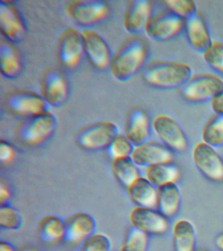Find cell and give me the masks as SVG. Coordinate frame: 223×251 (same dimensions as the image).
<instances>
[{
  "label": "cell",
  "mask_w": 223,
  "mask_h": 251,
  "mask_svg": "<svg viewBox=\"0 0 223 251\" xmlns=\"http://www.w3.org/2000/svg\"><path fill=\"white\" fill-rule=\"evenodd\" d=\"M132 226L152 236L167 234L170 228L168 218L155 207H135L129 215Z\"/></svg>",
  "instance_id": "cell-13"
},
{
  "label": "cell",
  "mask_w": 223,
  "mask_h": 251,
  "mask_svg": "<svg viewBox=\"0 0 223 251\" xmlns=\"http://www.w3.org/2000/svg\"><path fill=\"white\" fill-rule=\"evenodd\" d=\"M210 103L211 109L215 114L223 115V92L215 96Z\"/></svg>",
  "instance_id": "cell-36"
},
{
  "label": "cell",
  "mask_w": 223,
  "mask_h": 251,
  "mask_svg": "<svg viewBox=\"0 0 223 251\" xmlns=\"http://www.w3.org/2000/svg\"><path fill=\"white\" fill-rule=\"evenodd\" d=\"M132 160L140 168H149L162 163L173 162L174 152L161 142L148 141L135 147Z\"/></svg>",
  "instance_id": "cell-18"
},
{
  "label": "cell",
  "mask_w": 223,
  "mask_h": 251,
  "mask_svg": "<svg viewBox=\"0 0 223 251\" xmlns=\"http://www.w3.org/2000/svg\"><path fill=\"white\" fill-rule=\"evenodd\" d=\"M10 198V190L6 184L1 182L0 184V203H1V205L9 203Z\"/></svg>",
  "instance_id": "cell-37"
},
{
  "label": "cell",
  "mask_w": 223,
  "mask_h": 251,
  "mask_svg": "<svg viewBox=\"0 0 223 251\" xmlns=\"http://www.w3.org/2000/svg\"><path fill=\"white\" fill-rule=\"evenodd\" d=\"M40 94L50 107H62L69 99L70 88L67 78L59 70L47 71L41 79Z\"/></svg>",
  "instance_id": "cell-14"
},
{
  "label": "cell",
  "mask_w": 223,
  "mask_h": 251,
  "mask_svg": "<svg viewBox=\"0 0 223 251\" xmlns=\"http://www.w3.org/2000/svg\"><path fill=\"white\" fill-rule=\"evenodd\" d=\"M0 32L5 40L13 44L22 42L26 36V22L13 1H0Z\"/></svg>",
  "instance_id": "cell-12"
},
{
  "label": "cell",
  "mask_w": 223,
  "mask_h": 251,
  "mask_svg": "<svg viewBox=\"0 0 223 251\" xmlns=\"http://www.w3.org/2000/svg\"><path fill=\"white\" fill-rule=\"evenodd\" d=\"M135 146L130 142L124 133H119L113 139L107 149V154L111 159L131 157Z\"/></svg>",
  "instance_id": "cell-31"
},
{
  "label": "cell",
  "mask_w": 223,
  "mask_h": 251,
  "mask_svg": "<svg viewBox=\"0 0 223 251\" xmlns=\"http://www.w3.org/2000/svg\"><path fill=\"white\" fill-rule=\"evenodd\" d=\"M172 235L173 251H197V230L189 220L176 221L172 226Z\"/></svg>",
  "instance_id": "cell-21"
},
{
  "label": "cell",
  "mask_w": 223,
  "mask_h": 251,
  "mask_svg": "<svg viewBox=\"0 0 223 251\" xmlns=\"http://www.w3.org/2000/svg\"><path fill=\"white\" fill-rule=\"evenodd\" d=\"M82 35L85 56L90 64L99 70L108 69L113 54L106 40L94 29H86Z\"/></svg>",
  "instance_id": "cell-15"
},
{
  "label": "cell",
  "mask_w": 223,
  "mask_h": 251,
  "mask_svg": "<svg viewBox=\"0 0 223 251\" xmlns=\"http://www.w3.org/2000/svg\"><path fill=\"white\" fill-rule=\"evenodd\" d=\"M19 251H40L38 249L35 248L34 247H24Z\"/></svg>",
  "instance_id": "cell-40"
},
{
  "label": "cell",
  "mask_w": 223,
  "mask_h": 251,
  "mask_svg": "<svg viewBox=\"0 0 223 251\" xmlns=\"http://www.w3.org/2000/svg\"><path fill=\"white\" fill-rule=\"evenodd\" d=\"M68 19L81 27H91L108 18L110 7L101 0H72L64 6Z\"/></svg>",
  "instance_id": "cell-5"
},
{
  "label": "cell",
  "mask_w": 223,
  "mask_h": 251,
  "mask_svg": "<svg viewBox=\"0 0 223 251\" xmlns=\"http://www.w3.org/2000/svg\"><path fill=\"white\" fill-rule=\"evenodd\" d=\"M58 62L68 70H75L81 64L85 56L82 32L69 27L59 35L56 43Z\"/></svg>",
  "instance_id": "cell-9"
},
{
  "label": "cell",
  "mask_w": 223,
  "mask_h": 251,
  "mask_svg": "<svg viewBox=\"0 0 223 251\" xmlns=\"http://www.w3.org/2000/svg\"><path fill=\"white\" fill-rule=\"evenodd\" d=\"M65 221L57 215L44 216L39 221L38 234L46 244L56 245L65 238Z\"/></svg>",
  "instance_id": "cell-25"
},
{
  "label": "cell",
  "mask_w": 223,
  "mask_h": 251,
  "mask_svg": "<svg viewBox=\"0 0 223 251\" xmlns=\"http://www.w3.org/2000/svg\"><path fill=\"white\" fill-rule=\"evenodd\" d=\"M183 31L190 46L203 54L213 41L205 20L199 12L184 21Z\"/></svg>",
  "instance_id": "cell-20"
},
{
  "label": "cell",
  "mask_w": 223,
  "mask_h": 251,
  "mask_svg": "<svg viewBox=\"0 0 223 251\" xmlns=\"http://www.w3.org/2000/svg\"><path fill=\"white\" fill-rule=\"evenodd\" d=\"M0 251H17L15 245L8 241H1Z\"/></svg>",
  "instance_id": "cell-39"
},
{
  "label": "cell",
  "mask_w": 223,
  "mask_h": 251,
  "mask_svg": "<svg viewBox=\"0 0 223 251\" xmlns=\"http://www.w3.org/2000/svg\"><path fill=\"white\" fill-rule=\"evenodd\" d=\"M5 107L10 113L25 118L50 111L40 94L29 90H13L5 98Z\"/></svg>",
  "instance_id": "cell-11"
},
{
  "label": "cell",
  "mask_w": 223,
  "mask_h": 251,
  "mask_svg": "<svg viewBox=\"0 0 223 251\" xmlns=\"http://www.w3.org/2000/svg\"><path fill=\"white\" fill-rule=\"evenodd\" d=\"M15 151L14 148L8 141L1 139L0 142V160L3 164L10 163L14 158Z\"/></svg>",
  "instance_id": "cell-35"
},
{
  "label": "cell",
  "mask_w": 223,
  "mask_h": 251,
  "mask_svg": "<svg viewBox=\"0 0 223 251\" xmlns=\"http://www.w3.org/2000/svg\"><path fill=\"white\" fill-rule=\"evenodd\" d=\"M149 56L148 44L140 36H131L113 53L109 70L117 81L128 82L146 67Z\"/></svg>",
  "instance_id": "cell-1"
},
{
  "label": "cell",
  "mask_w": 223,
  "mask_h": 251,
  "mask_svg": "<svg viewBox=\"0 0 223 251\" xmlns=\"http://www.w3.org/2000/svg\"><path fill=\"white\" fill-rule=\"evenodd\" d=\"M14 44L4 39L0 43V72L7 79H15L22 74L23 61Z\"/></svg>",
  "instance_id": "cell-23"
},
{
  "label": "cell",
  "mask_w": 223,
  "mask_h": 251,
  "mask_svg": "<svg viewBox=\"0 0 223 251\" xmlns=\"http://www.w3.org/2000/svg\"><path fill=\"white\" fill-rule=\"evenodd\" d=\"M192 75L189 65L173 60L152 61L142 72L143 80L148 85L160 90H179Z\"/></svg>",
  "instance_id": "cell-2"
},
{
  "label": "cell",
  "mask_w": 223,
  "mask_h": 251,
  "mask_svg": "<svg viewBox=\"0 0 223 251\" xmlns=\"http://www.w3.org/2000/svg\"><path fill=\"white\" fill-rule=\"evenodd\" d=\"M214 246L218 251H223V231L217 233L215 237Z\"/></svg>",
  "instance_id": "cell-38"
},
{
  "label": "cell",
  "mask_w": 223,
  "mask_h": 251,
  "mask_svg": "<svg viewBox=\"0 0 223 251\" xmlns=\"http://www.w3.org/2000/svg\"><path fill=\"white\" fill-rule=\"evenodd\" d=\"M25 225V217L17 208L7 203L0 207V226L7 230H19Z\"/></svg>",
  "instance_id": "cell-30"
},
{
  "label": "cell",
  "mask_w": 223,
  "mask_h": 251,
  "mask_svg": "<svg viewBox=\"0 0 223 251\" xmlns=\"http://www.w3.org/2000/svg\"><path fill=\"white\" fill-rule=\"evenodd\" d=\"M192 160L205 179L213 183L223 182V157L216 148L200 141L194 147Z\"/></svg>",
  "instance_id": "cell-8"
},
{
  "label": "cell",
  "mask_w": 223,
  "mask_h": 251,
  "mask_svg": "<svg viewBox=\"0 0 223 251\" xmlns=\"http://www.w3.org/2000/svg\"><path fill=\"white\" fill-rule=\"evenodd\" d=\"M111 239L104 233H95L81 245L79 251H111Z\"/></svg>",
  "instance_id": "cell-34"
},
{
  "label": "cell",
  "mask_w": 223,
  "mask_h": 251,
  "mask_svg": "<svg viewBox=\"0 0 223 251\" xmlns=\"http://www.w3.org/2000/svg\"><path fill=\"white\" fill-rule=\"evenodd\" d=\"M126 190L129 198L137 207H155L157 187L146 176H140Z\"/></svg>",
  "instance_id": "cell-24"
},
{
  "label": "cell",
  "mask_w": 223,
  "mask_h": 251,
  "mask_svg": "<svg viewBox=\"0 0 223 251\" xmlns=\"http://www.w3.org/2000/svg\"><path fill=\"white\" fill-rule=\"evenodd\" d=\"M197 251H207V250H203V249H199V250H197Z\"/></svg>",
  "instance_id": "cell-41"
},
{
  "label": "cell",
  "mask_w": 223,
  "mask_h": 251,
  "mask_svg": "<svg viewBox=\"0 0 223 251\" xmlns=\"http://www.w3.org/2000/svg\"><path fill=\"white\" fill-rule=\"evenodd\" d=\"M152 129L162 144L173 152H184L189 148V140L185 131L170 116H156L152 122Z\"/></svg>",
  "instance_id": "cell-10"
},
{
  "label": "cell",
  "mask_w": 223,
  "mask_h": 251,
  "mask_svg": "<svg viewBox=\"0 0 223 251\" xmlns=\"http://www.w3.org/2000/svg\"><path fill=\"white\" fill-rule=\"evenodd\" d=\"M166 8L185 21L197 13V4L191 0H167L164 2Z\"/></svg>",
  "instance_id": "cell-33"
},
{
  "label": "cell",
  "mask_w": 223,
  "mask_h": 251,
  "mask_svg": "<svg viewBox=\"0 0 223 251\" xmlns=\"http://www.w3.org/2000/svg\"><path fill=\"white\" fill-rule=\"evenodd\" d=\"M202 56L205 63L213 71L223 75V43L213 41Z\"/></svg>",
  "instance_id": "cell-32"
},
{
  "label": "cell",
  "mask_w": 223,
  "mask_h": 251,
  "mask_svg": "<svg viewBox=\"0 0 223 251\" xmlns=\"http://www.w3.org/2000/svg\"><path fill=\"white\" fill-rule=\"evenodd\" d=\"M111 171L115 180L126 188L141 176L139 167L132 157L113 159Z\"/></svg>",
  "instance_id": "cell-27"
},
{
  "label": "cell",
  "mask_w": 223,
  "mask_h": 251,
  "mask_svg": "<svg viewBox=\"0 0 223 251\" xmlns=\"http://www.w3.org/2000/svg\"><path fill=\"white\" fill-rule=\"evenodd\" d=\"M203 142L215 148L223 147V115L215 114L209 118L201 129Z\"/></svg>",
  "instance_id": "cell-28"
},
{
  "label": "cell",
  "mask_w": 223,
  "mask_h": 251,
  "mask_svg": "<svg viewBox=\"0 0 223 251\" xmlns=\"http://www.w3.org/2000/svg\"><path fill=\"white\" fill-rule=\"evenodd\" d=\"M183 20L166 8L152 14L145 33L156 42H168L177 37L183 31Z\"/></svg>",
  "instance_id": "cell-7"
},
{
  "label": "cell",
  "mask_w": 223,
  "mask_h": 251,
  "mask_svg": "<svg viewBox=\"0 0 223 251\" xmlns=\"http://www.w3.org/2000/svg\"><path fill=\"white\" fill-rule=\"evenodd\" d=\"M181 194L177 183L165 184L157 188L155 208L170 220L179 213Z\"/></svg>",
  "instance_id": "cell-22"
},
{
  "label": "cell",
  "mask_w": 223,
  "mask_h": 251,
  "mask_svg": "<svg viewBox=\"0 0 223 251\" xmlns=\"http://www.w3.org/2000/svg\"><path fill=\"white\" fill-rule=\"evenodd\" d=\"M64 241L67 244L81 245L96 233L97 223L95 217L86 212L72 214L65 221Z\"/></svg>",
  "instance_id": "cell-16"
},
{
  "label": "cell",
  "mask_w": 223,
  "mask_h": 251,
  "mask_svg": "<svg viewBox=\"0 0 223 251\" xmlns=\"http://www.w3.org/2000/svg\"><path fill=\"white\" fill-rule=\"evenodd\" d=\"M152 14V4L150 1L147 0L128 1L123 14V27L131 36H140L145 32L147 24Z\"/></svg>",
  "instance_id": "cell-17"
},
{
  "label": "cell",
  "mask_w": 223,
  "mask_h": 251,
  "mask_svg": "<svg viewBox=\"0 0 223 251\" xmlns=\"http://www.w3.org/2000/svg\"><path fill=\"white\" fill-rule=\"evenodd\" d=\"M181 170L173 162L162 163L146 168L145 176L156 187L177 183L181 178Z\"/></svg>",
  "instance_id": "cell-26"
},
{
  "label": "cell",
  "mask_w": 223,
  "mask_h": 251,
  "mask_svg": "<svg viewBox=\"0 0 223 251\" xmlns=\"http://www.w3.org/2000/svg\"><path fill=\"white\" fill-rule=\"evenodd\" d=\"M57 127V118L49 111L25 118L17 126L16 135L23 144L39 147L54 136Z\"/></svg>",
  "instance_id": "cell-3"
},
{
  "label": "cell",
  "mask_w": 223,
  "mask_h": 251,
  "mask_svg": "<svg viewBox=\"0 0 223 251\" xmlns=\"http://www.w3.org/2000/svg\"><path fill=\"white\" fill-rule=\"evenodd\" d=\"M119 133L118 126L112 121L96 122L79 129L74 136V141L78 147L84 150H107Z\"/></svg>",
  "instance_id": "cell-4"
},
{
  "label": "cell",
  "mask_w": 223,
  "mask_h": 251,
  "mask_svg": "<svg viewBox=\"0 0 223 251\" xmlns=\"http://www.w3.org/2000/svg\"><path fill=\"white\" fill-rule=\"evenodd\" d=\"M149 245V235L131 226L125 232L119 251H148Z\"/></svg>",
  "instance_id": "cell-29"
},
{
  "label": "cell",
  "mask_w": 223,
  "mask_h": 251,
  "mask_svg": "<svg viewBox=\"0 0 223 251\" xmlns=\"http://www.w3.org/2000/svg\"><path fill=\"white\" fill-rule=\"evenodd\" d=\"M152 123L146 111L141 108L131 110L127 115L124 126V134L135 147L149 141Z\"/></svg>",
  "instance_id": "cell-19"
},
{
  "label": "cell",
  "mask_w": 223,
  "mask_h": 251,
  "mask_svg": "<svg viewBox=\"0 0 223 251\" xmlns=\"http://www.w3.org/2000/svg\"><path fill=\"white\" fill-rule=\"evenodd\" d=\"M223 92V79L209 73L193 75L179 89L184 99L193 103H203Z\"/></svg>",
  "instance_id": "cell-6"
}]
</instances>
